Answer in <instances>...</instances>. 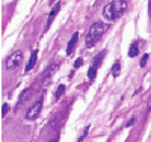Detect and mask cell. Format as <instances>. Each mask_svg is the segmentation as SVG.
<instances>
[{"mask_svg":"<svg viewBox=\"0 0 151 142\" xmlns=\"http://www.w3.org/2000/svg\"><path fill=\"white\" fill-rule=\"evenodd\" d=\"M127 8V3L125 0H112L110 3H107L103 9V15L107 21H112V20H116L118 17H121V14L125 11Z\"/></svg>","mask_w":151,"mask_h":142,"instance_id":"cell-1","label":"cell"},{"mask_svg":"<svg viewBox=\"0 0 151 142\" xmlns=\"http://www.w3.org/2000/svg\"><path fill=\"white\" fill-rule=\"evenodd\" d=\"M104 32H106V24H103V23H94L91 27H89V30H88V33H86L85 45L88 48L94 47L100 41V38L103 36Z\"/></svg>","mask_w":151,"mask_h":142,"instance_id":"cell-2","label":"cell"},{"mask_svg":"<svg viewBox=\"0 0 151 142\" xmlns=\"http://www.w3.org/2000/svg\"><path fill=\"white\" fill-rule=\"evenodd\" d=\"M23 62V53L20 50H17L15 53H12L8 59H6V70H12V68H17L20 63Z\"/></svg>","mask_w":151,"mask_h":142,"instance_id":"cell-3","label":"cell"},{"mask_svg":"<svg viewBox=\"0 0 151 142\" xmlns=\"http://www.w3.org/2000/svg\"><path fill=\"white\" fill-rule=\"evenodd\" d=\"M41 109H42V98H40V100H38L35 105L26 112V120H29V121L36 120L38 115H40V112H41Z\"/></svg>","mask_w":151,"mask_h":142,"instance_id":"cell-4","label":"cell"},{"mask_svg":"<svg viewBox=\"0 0 151 142\" xmlns=\"http://www.w3.org/2000/svg\"><path fill=\"white\" fill-rule=\"evenodd\" d=\"M104 58V53L101 55V56H97L95 58V61H94V63H92V67L89 68V71H88V79H89L91 82L95 79V76H97V70H98V67L100 65H101V63H100V62H101V59Z\"/></svg>","mask_w":151,"mask_h":142,"instance_id":"cell-5","label":"cell"},{"mask_svg":"<svg viewBox=\"0 0 151 142\" xmlns=\"http://www.w3.org/2000/svg\"><path fill=\"white\" fill-rule=\"evenodd\" d=\"M59 9H60V5H56L55 8H53V11L48 14V20H47V24H45V32L50 29V26H52V23H53V20H55V17H56V14L59 12Z\"/></svg>","mask_w":151,"mask_h":142,"instance_id":"cell-6","label":"cell"},{"mask_svg":"<svg viewBox=\"0 0 151 142\" xmlns=\"http://www.w3.org/2000/svg\"><path fill=\"white\" fill-rule=\"evenodd\" d=\"M77 40H79V33L76 32V33L71 36V40H70V43H68V45H67V55H71V53H73L74 45L77 44Z\"/></svg>","mask_w":151,"mask_h":142,"instance_id":"cell-7","label":"cell"},{"mask_svg":"<svg viewBox=\"0 0 151 142\" xmlns=\"http://www.w3.org/2000/svg\"><path fill=\"white\" fill-rule=\"evenodd\" d=\"M36 59H38V50H33V51H32V55H30V59H29V62H27V65H26V73L30 71V70L35 67Z\"/></svg>","mask_w":151,"mask_h":142,"instance_id":"cell-8","label":"cell"},{"mask_svg":"<svg viewBox=\"0 0 151 142\" xmlns=\"http://www.w3.org/2000/svg\"><path fill=\"white\" fill-rule=\"evenodd\" d=\"M137 53H139V45H137V43L134 41V43H132V45L129 48V56L130 58H134Z\"/></svg>","mask_w":151,"mask_h":142,"instance_id":"cell-9","label":"cell"},{"mask_svg":"<svg viewBox=\"0 0 151 142\" xmlns=\"http://www.w3.org/2000/svg\"><path fill=\"white\" fill-rule=\"evenodd\" d=\"M119 70H121V65H119V62H115L113 63V68H112V76L113 77H118V74H119Z\"/></svg>","mask_w":151,"mask_h":142,"instance_id":"cell-10","label":"cell"},{"mask_svg":"<svg viewBox=\"0 0 151 142\" xmlns=\"http://www.w3.org/2000/svg\"><path fill=\"white\" fill-rule=\"evenodd\" d=\"M65 92V85H59L58 89H56V94H55V98H60L62 94Z\"/></svg>","mask_w":151,"mask_h":142,"instance_id":"cell-11","label":"cell"},{"mask_svg":"<svg viewBox=\"0 0 151 142\" xmlns=\"http://www.w3.org/2000/svg\"><path fill=\"white\" fill-rule=\"evenodd\" d=\"M8 110H9V105H8V103H5V105L2 106V117H6Z\"/></svg>","mask_w":151,"mask_h":142,"instance_id":"cell-12","label":"cell"},{"mask_svg":"<svg viewBox=\"0 0 151 142\" xmlns=\"http://www.w3.org/2000/svg\"><path fill=\"white\" fill-rule=\"evenodd\" d=\"M83 65V59L82 58H77V61L74 62V68H80Z\"/></svg>","mask_w":151,"mask_h":142,"instance_id":"cell-13","label":"cell"},{"mask_svg":"<svg viewBox=\"0 0 151 142\" xmlns=\"http://www.w3.org/2000/svg\"><path fill=\"white\" fill-rule=\"evenodd\" d=\"M147 61H148V53L142 56V59H141V67H145V65H147Z\"/></svg>","mask_w":151,"mask_h":142,"instance_id":"cell-14","label":"cell"},{"mask_svg":"<svg viewBox=\"0 0 151 142\" xmlns=\"http://www.w3.org/2000/svg\"><path fill=\"white\" fill-rule=\"evenodd\" d=\"M88 132H89V125H88V127L85 128V130H83V135H82V136L79 138V141H83V139H85V136L88 135Z\"/></svg>","mask_w":151,"mask_h":142,"instance_id":"cell-15","label":"cell"},{"mask_svg":"<svg viewBox=\"0 0 151 142\" xmlns=\"http://www.w3.org/2000/svg\"><path fill=\"white\" fill-rule=\"evenodd\" d=\"M133 124H134V118H130V121L127 123V127H132Z\"/></svg>","mask_w":151,"mask_h":142,"instance_id":"cell-16","label":"cell"},{"mask_svg":"<svg viewBox=\"0 0 151 142\" xmlns=\"http://www.w3.org/2000/svg\"><path fill=\"white\" fill-rule=\"evenodd\" d=\"M150 14H151V0H150Z\"/></svg>","mask_w":151,"mask_h":142,"instance_id":"cell-17","label":"cell"}]
</instances>
